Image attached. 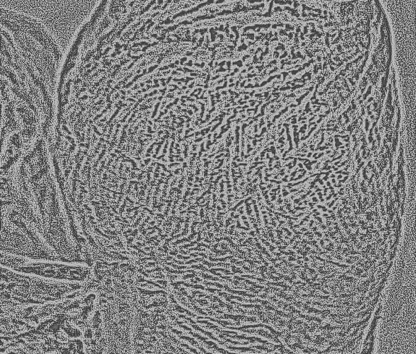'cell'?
Here are the masks:
<instances>
[{
	"instance_id": "obj_2",
	"label": "cell",
	"mask_w": 416,
	"mask_h": 354,
	"mask_svg": "<svg viewBox=\"0 0 416 354\" xmlns=\"http://www.w3.org/2000/svg\"><path fill=\"white\" fill-rule=\"evenodd\" d=\"M388 56H389V55H388ZM382 57H387V56H382Z\"/></svg>"
},
{
	"instance_id": "obj_1",
	"label": "cell",
	"mask_w": 416,
	"mask_h": 354,
	"mask_svg": "<svg viewBox=\"0 0 416 354\" xmlns=\"http://www.w3.org/2000/svg\"><path fill=\"white\" fill-rule=\"evenodd\" d=\"M388 21L395 54L415 57V0H379Z\"/></svg>"
}]
</instances>
